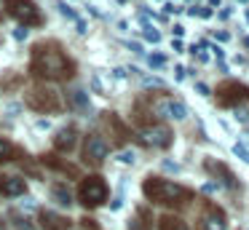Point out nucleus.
I'll return each mask as SVG.
<instances>
[{"label": "nucleus", "mask_w": 249, "mask_h": 230, "mask_svg": "<svg viewBox=\"0 0 249 230\" xmlns=\"http://www.w3.org/2000/svg\"><path fill=\"white\" fill-rule=\"evenodd\" d=\"M30 72L38 75V78H70L72 75V62L59 51V46L54 43H40L33 51V62H30Z\"/></svg>", "instance_id": "1"}, {"label": "nucleus", "mask_w": 249, "mask_h": 230, "mask_svg": "<svg viewBox=\"0 0 249 230\" xmlns=\"http://www.w3.org/2000/svg\"><path fill=\"white\" fill-rule=\"evenodd\" d=\"M142 193H145L147 201L158 203V206H185V203L193 198V190H190V187L161 179V177H147V179L142 182Z\"/></svg>", "instance_id": "2"}, {"label": "nucleus", "mask_w": 249, "mask_h": 230, "mask_svg": "<svg viewBox=\"0 0 249 230\" xmlns=\"http://www.w3.org/2000/svg\"><path fill=\"white\" fill-rule=\"evenodd\" d=\"M78 201H81L86 209L102 206V203L107 201V182H105L102 177H97V174L86 177V179L81 182V187H78Z\"/></svg>", "instance_id": "3"}, {"label": "nucleus", "mask_w": 249, "mask_h": 230, "mask_svg": "<svg viewBox=\"0 0 249 230\" xmlns=\"http://www.w3.org/2000/svg\"><path fill=\"white\" fill-rule=\"evenodd\" d=\"M27 107H33L35 112H56L62 107V102H59V94L54 88L40 86V88H33L27 94Z\"/></svg>", "instance_id": "4"}, {"label": "nucleus", "mask_w": 249, "mask_h": 230, "mask_svg": "<svg viewBox=\"0 0 249 230\" xmlns=\"http://www.w3.org/2000/svg\"><path fill=\"white\" fill-rule=\"evenodd\" d=\"M6 8H8V14H11V16H17L19 21H24V27H27V24H38V21H40V14H38V8H35L33 0H8Z\"/></svg>", "instance_id": "5"}, {"label": "nucleus", "mask_w": 249, "mask_h": 230, "mask_svg": "<svg viewBox=\"0 0 249 230\" xmlns=\"http://www.w3.org/2000/svg\"><path fill=\"white\" fill-rule=\"evenodd\" d=\"M217 99H220V105L236 110L241 99H249V88L241 83H222L220 88H217Z\"/></svg>", "instance_id": "6"}, {"label": "nucleus", "mask_w": 249, "mask_h": 230, "mask_svg": "<svg viewBox=\"0 0 249 230\" xmlns=\"http://www.w3.org/2000/svg\"><path fill=\"white\" fill-rule=\"evenodd\" d=\"M107 153H110V144L105 142L99 134H89L86 144H83V158H86L89 163H102V160L107 158Z\"/></svg>", "instance_id": "7"}, {"label": "nucleus", "mask_w": 249, "mask_h": 230, "mask_svg": "<svg viewBox=\"0 0 249 230\" xmlns=\"http://www.w3.org/2000/svg\"><path fill=\"white\" fill-rule=\"evenodd\" d=\"M140 139L150 147H169L172 144V131L166 126H147L140 131Z\"/></svg>", "instance_id": "8"}, {"label": "nucleus", "mask_w": 249, "mask_h": 230, "mask_svg": "<svg viewBox=\"0 0 249 230\" xmlns=\"http://www.w3.org/2000/svg\"><path fill=\"white\" fill-rule=\"evenodd\" d=\"M225 228H228V219L222 214V209L209 203L204 209V214H201V230H225Z\"/></svg>", "instance_id": "9"}, {"label": "nucleus", "mask_w": 249, "mask_h": 230, "mask_svg": "<svg viewBox=\"0 0 249 230\" xmlns=\"http://www.w3.org/2000/svg\"><path fill=\"white\" fill-rule=\"evenodd\" d=\"M206 169H209L212 174H217V177H220V182H222L225 187H238L236 174H233V171L228 169L225 163H220V160H206Z\"/></svg>", "instance_id": "10"}, {"label": "nucleus", "mask_w": 249, "mask_h": 230, "mask_svg": "<svg viewBox=\"0 0 249 230\" xmlns=\"http://www.w3.org/2000/svg\"><path fill=\"white\" fill-rule=\"evenodd\" d=\"M75 139H78V128L67 126V128H62V131L54 137V147L62 150V153H70V150L75 147Z\"/></svg>", "instance_id": "11"}, {"label": "nucleus", "mask_w": 249, "mask_h": 230, "mask_svg": "<svg viewBox=\"0 0 249 230\" xmlns=\"http://www.w3.org/2000/svg\"><path fill=\"white\" fill-rule=\"evenodd\" d=\"M40 225L43 230H70V219L56 212H40Z\"/></svg>", "instance_id": "12"}, {"label": "nucleus", "mask_w": 249, "mask_h": 230, "mask_svg": "<svg viewBox=\"0 0 249 230\" xmlns=\"http://www.w3.org/2000/svg\"><path fill=\"white\" fill-rule=\"evenodd\" d=\"M158 112L166 118H174V121H185L188 118V107L182 105V102H174V99H166L158 105Z\"/></svg>", "instance_id": "13"}, {"label": "nucleus", "mask_w": 249, "mask_h": 230, "mask_svg": "<svg viewBox=\"0 0 249 230\" xmlns=\"http://www.w3.org/2000/svg\"><path fill=\"white\" fill-rule=\"evenodd\" d=\"M0 193L8 198H17L24 193V179L19 177H0Z\"/></svg>", "instance_id": "14"}, {"label": "nucleus", "mask_w": 249, "mask_h": 230, "mask_svg": "<svg viewBox=\"0 0 249 230\" xmlns=\"http://www.w3.org/2000/svg\"><path fill=\"white\" fill-rule=\"evenodd\" d=\"M158 230H190V228L179 217H174V214H163L158 219Z\"/></svg>", "instance_id": "15"}, {"label": "nucleus", "mask_w": 249, "mask_h": 230, "mask_svg": "<svg viewBox=\"0 0 249 230\" xmlns=\"http://www.w3.org/2000/svg\"><path fill=\"white\" fill-rule=\"evenodd\" d=\"M51 195H54V201L59 203V206H70L72 203V195H70V190H67L65 185H54L51 187Z\"/></svg>", "instance_id": "16"}, {"label": "nucleus", "mask_w": 249, "mask_h": 230, "mask_svg": "<svg viewBox=\"0 0 249 230\" xmlns=\"http://www.w3.org/2000/svg\"><path fill=\"white\" fill-rule=\"evenodd\" d=\"M70 99H72V105L81 107V110H91V102H89V94H86V91L75 88V91L70 94Z\"/></svg>", "instance_id": "17"}, {"label": "nucleus", "mask_w": 249, "mask_h": 230, "mask_svg": "<svg viewBox=\"0 0 249 230\" xmlns=\"http://www.w3.org/2000/svg\"><path fill=\"white\" fill-rule=\"evenodd\" d=\"M147 212H140L134 219H131V225H129V230H150V222H147Z\"/></svg>", "instance_id": "18"}, {"label": "nucleus", "mask_w": 249, "mask_h": 230, "mask_svg": "<svg viewBox=\"0 0 249 230\" xmlns=\"http://www.w3.org/2000/svg\"><path fill=\"white\" fill-rule=\"evenodd\" d=\"M142 35H145V40H150V43H158V40H161V32H158L153 24H147V21L142 24Z\"/></svg>", "instance_id": "19"}, {"label": "nucleus", "mask_w": 249, "mask_h": 230, "mask_svg": "<svg viewBox=\"0 0 249 230\" xmlns=\"http://www.w3.org/2000/svg\"><path fill=\"white\" fill-rule=\"evenodd\" d=\"M14 158V144L6 142V139H0V163L3 160H11Z\"/></svg>", "instance_id": "20"}, {"label": "nucleus", "mask_w": 249, "mask_h": 230, "mask_svg": "<svg viewBox=\"0 0 249 230\" xmlns=\"http://www.w3.org/2000/svg\"><path fill=\"white\" fill-rule=\"evenodd\" d=\"M56 8H59V14H62V16H67V19H70V21H75V24L81 21V16H78V14H75V11H72L67 3H62V0L56 3Z\"/></svg>", "instance_id": "21"}, {"label": "nucleus", "mask_w": 249, "mask_h": 230, "mask_svg": "<svg viewBox=\"0 0 249 230\" xmlns=\"http://www.w3.org/2000/svg\"><path fill=\"white\" fill-rule=\"evenodd\" d=\"M115 160H118V163H124V166H134L137 153H134V150H121V153H118V158H115Z\"/></svg>", "instance_id": "22"}, {"label": "nucleus", "mask_w": 249, "mask_h": 230, "mask_svg": "<svg viewBox=\"0 0 249 230\" xmlns=\"http://www.w3.org/2000/svg\"><path fill=\"white\" fill-rule=\"evenodd\" d=\"M147 64H150L153 70H163L166 67V56H163V53H150V56H147Z\"/></svg>", "instance_id": "23"}, {"label": "nucleus", "mask_w": 249, "mask_h": 230, "mask_svg": "<svg viewBox=\"0 0 249 230\" xmlns=\"http://www.w3.org/2000/svg\"><path fill=\"white\" fill-rule=\"evenodd\" d=\"M233 155H236V158H241L244 163H249V150L244 147V144H233Z\"/></svg>", "instance_id": "24"}, {"label": "nucleus", "mask_w": 249, "mask_h": 230, "mask_svg": "<svg viewBox=\"0 0 249 230\" xmlns=\"http://www.w3.org/2000/svg\"><path fill=\"white\" fill-rule=\"evenodd\" d=\"M27 35H30L27 27H17V30H14V37H17V40H27Z\"/></svg>", "instance_id": "25"}, {"label": "nucleus", "mask_w": 249, "mask_h": 230, "mask_svg": "<svg viewBox=\"0 0 249 230\" xmlns=\"http://www.w3.org/2000/svg\"><path fill=\"white\" fill-rule=\"evenodd\" d=\"M236 121H241V123H249V112L244 110V107H236Z\"/></svg>", "instance_id": "26"}, {"label": "nucleus", "mask_w": 249, "mask_h": 230, "mask_svg": "<svg viewBox=\"0 0 249 230\" xmlns=\"http://www.w3.org/2000/svg\"><path fill=\"white\" fill-rule=\"evenodd\" d=\"M214 37H217V43H225V40H231V32H228V30H217Z\"/></svg>", "instance_id": "27"}, {"label": "nucleus", "mask_w": 249, "mask_h": 230, "mask_svg": "<svg viewBox=\"0 0 249 230\" xmlns=\"http://www.w3.org/2000/svg\"><path fill=\"white\" fill-rule=\"evenodd\" d=\"M196 91H198L201 96H209V94H212V88H209L206 83H196Z\"/></svg>", "instance_id": "28"}, {"label": "nucleus", "mask_w": 249, "mask_h": 230, "mask_svg": "<svg viewBox=\"0 0 249 230\" xmlns=\"http://www.w3.org/2000/svg\"><path fill=\"white\" fill-rule=\"evenodd\" d=\"M142 86H163V80H158V78H142Z\"/></svg>", "instance_id": "29"}, {"label": "nucleus", "mask_w": 249, "mask_h": 230, "mask_svg": "<svg viewBox=\"0 0 249 230\" xmlns=\"http://www.w3.org/2000/svg\"><path fill=\"white\" fill-rule=\"evenodd\" d=\"M163 8H166L169 14H179V11H182V8H179V5H174V3H166V5H163Z\"/></svg>", "instance_id": "30"}, {"label": "nucleus", "mask_w": 249, "mask_h": 230, "mask_svg": "<svg viewBox=\"0 0 249 230\" xmlns=\"http://www.w3.org/2000/svg\"><path fill=\"white\" fill-rule=\"evenodd\" d=\"M163 169H166V171H179V166L172 163V160H163Z\"/></svg>", "instance_id": "31"}, {"label": "nucleus", "mask_w": 249, "mask_h": 230, "mask_svg": "<svg viewBox=\"0 0 249 230\" xmlns=\"http://www.w3.org/2000/svg\"><path fill=\"white\" fill-rule=\"evenodd\" d=\"M201 190H204V193H214L217 185H214V182H204V187H201Z\"/></svg>", "instance_id": "32"}, {"label": "nucleus", "mask_w": 249, "mask_h": 230, "mask_svg": "<svg viewBox=\"0 0 249 230\" xmlns=\"http://www.w3.org/2000/svg\"><path fill=\"white\" fill-rule=\"evenodd\" d=\"M121 206H124V198H115V201L113 203H110V209H113V212H118V209Z\"/></svg>", "instance_id": "33"}, {"label": "nucleus", "mask_w": 249, "mask_h": 230, "mask_svg": "<svg viewBox=\"0 0 249 230\" xmlns=\"http://www.w3.org/2000/svg\"><path fill=\"white\" fill-rule=\"evenodd\" d=\"M113 75H115V78L124 80V78H126V70H124V67H115V70H113Z\"/></svg>", "instance_id": "34"}, {"label": "nucleus", "mask_w": 249, "mask_h": 230, "mask_svg": "<svg viewBox=\"0 0 249 230\" xmlns=\"http://www.w3.org/2000/svg\"><path fill=\"white\" fill-rule=\"evenodd\" d=\"M185 75H188V70H185V67H177V75H174V78H177V80H185Z\"/></svg>", "instance_id": "35"}, {"label": "nucleus", "mask_w": 249, "mask_h": 230, "mask_svg": "<svg viewBox=\"0 0 249 230\" xmlns=\"http://www.w3.org/2000/svg\"><path fill=\"white\" fill-rule=\"evenodd\" d=\"M126 46H129L134 53H142V46H140V43H126Z\"/></svg>", "instance_id": "36"}, {"label": "nucleus", "mask_w": 249, "mask_h": 230, "mask_svg": "<svg viewBox=\"0 0 249 230\" xmlns=\"http://www.w3.org/2000/svg\"><path fill=\"white\" fill-rule=\"evenodd\" d=\"M174 35L182 37V35H185V27H182V24H174Z\"/></svg>", "instance_id": "37"}, {"label": "nucleus", "mask_w": 249, "mask_h": 230, "mask_svg": "<svg viewBox=\"0 0 249 230\" xmlns=\"http://www.w3.org/2000/svg\"><path fill=\"white\" fill-rule=\"evenodd\" d=\"M49 126H51L49 121H38V123H35V128H40V131H46V128H49Z\"/></svg>", "instance_id": "38"}, {"label": "nucleus", "mask_w": 249, "mask_h": 230, "mask_svg": "<svg viewBox=\"0 0 249 230\" xmlns=\"http://www.w3.org/2000/svg\"><path fill=\"white\" fill-rule=\"evenodd\" d=\"M209 5H220V0H209Z\"/></svg>", "instance_id": "39"}, {"label": "nucleus", "mask_w": 249, "mask_h": 230, "mask_svg": "<svg viewBox=\"0 0 249 230\" xmlns=\"http://www.w3.org/2000/svg\"><path fill=\"white\" fill-rule=\"evenodd\" d=\"M244 16H247V21H249V8H247V11H244Z\"/></svg>", "instance_id": "40"}, {"label": "nucleus", "mask_w": 249, "mask_h": 230, "mask_svg": "<svg viewBox=\"0 0 249 230\" xmlns=\"http://www.w3.org/2000/svg\"><path fill=\"white\" fill-rule=\"evenodd\" d=\"M238 3H247V0H238Z\"/></svg>", "instance_id": "41"}]
</instances>
